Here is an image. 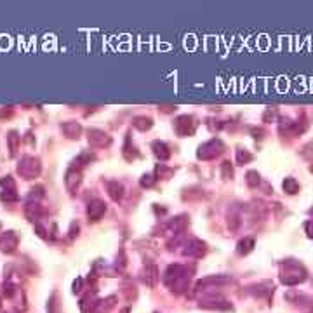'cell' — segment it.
<instances>
[{
  "mask_svg": "<svg viewBox=\"0 0 313 313\" xmlns=\"http://www.w3.org/2000/svg\"><path fill=\"white\" fill-rule=\"evenodd\" d=\"M103 211H104V205L101 204V202H94V204L89 207V216H91L92 219H98V217L103 214Z\"/></svg>",
  "mask_w": 313,
  "mask_h": 313,
  "instance_id": "cell-1",
  "label": "cell"
},
{
  "mask_svg": "<svg viewBox=\"0 0 313 313\" xmlns=\"http://www.w3.org/2000/svg\"><path fill=\"white\" fill-rule=\"evenodd\" d=\"M297 188H299V186H297V183H296L294 180H291V178L284 181V190H285L287 193H296V192H297Z\"/></svg>",
  "mask_w": 313,
  "mask_h": 313,
  "instance_id": "cell-2",
  "label": "cell"
}]
</instances>
